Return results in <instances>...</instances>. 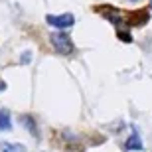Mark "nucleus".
Returning a JSON list of instances; mask_svg holds the SVG:
<instances>
[{
  "instance_id": "obj_4",
  "label": "nucleus",
  "mask_w": 152,
  "mask_h": 152,
  "mask_svg": "<svg viewBox=\"0 0 152 152\" xmlns=\"http://www.w3.org/2000/svg\"><path fill=\"white\" fill-rule=\"evenodd\" d=\"M20 123H22L24 126L30 130V134H32V136H36V138L39 136V132H38V124H36L34 117H30V115H22V117H20Z\"/></svg>"
},
{
  "instance_id": "obj_6",
  "label": "nucleus",
  "mask_w": 152,
  "mask_h": 152,
  "mask_svg": "<svg viewBox=\"0 0 152 152\" xmlns=\"http://www.w3.org/2000/svg\"><path fill=\"white\" fill-rule=\"evenodd\" d=\"M0 152H26L24 144H18V142H0Z\"/></svg>"
},
{
  "instance_id": "obj_8",
  "label": "nucleus",
  "mask_w": 152,
  "mask_h": 152,
  "mask_svg": "<svg viewBox=\"0 0 152 152\" xmlns=\"http://www.w3.org/2000/svg\"><path fill=\"white\" fill-rule=\"evenodd\" d=\"M30 57H32V56H30V51H24V57H22V63H28V61H30Z\"/></svg>"
},
{
  "instance_id": "obj_2",
  "label": "nucleus",
  "mask_w": 152,
  "mask_h": 152,
  "mask_svg": "<svg viewBox=\"0 0 152 152\" xmlns=\"http://www.w3.org/2000/svg\"><path fill=\"white\" fill-rule=\"evenodd\" d=\"M45 22L50 24L51 28L57 30H69L75 24V16L73 14H48Z\"/></svg>"
},
{
  "instance_id": "obj_9",
  "label": "nucleus",
  "mask_w": 152,
  "mask_h": 152,
  "mask_svg": "<svg viewBox=\"0 0 152 152\" xmlns=\"http://www.w3.org/2000/svg\"><path fill=\"white\" fill-rule=\"evenodd\" d=\"M6 89V83H4V81H0V91H4Z\"/></svg>"
},
{
  "instance_id": "obj_5",
  "label": "nucleus",
  "mask_w": 152,
  "mask_h": 152,
  "mask_svg": "<svg viewBox=\"0 0 152 152\" xmlns=\"http://www.w3.org/2000/svg\"><path fill=\"white\" fill-rule=\"evenodd\" d=\"M12 129V117L6 109H0V132H8Z\"/></svg>"
},
{
  "instance_id": "obj_7",
  "label": "nucleus",
  "mask_w": 152,
  "mask_h": 152,
  "mask_svg": "<svg viewBox=\"0 0 152 152\" xmlns=\"http://www.w3.org/2000/svg\"><path fill=\"white\" fill-rule=\"evenodd\" d=\"M118 39H121V42H124V44H129V42H132V36H130L129 32H123V30H118Z\"/></svg>"
},
{
  "instance_id": "obj_1",
  "label": "nucleus",
  "mask_w": 152,
  "mask_h": 152,
  "mask_svg": "<svg viewBox=\"0 0 152 152\" xmlns=\"http://www.w3.org/2000/svg\"><path fill=\"white\" fill-rule=\"evenodd\" d=\"M50 42H51L53 50H56L59 56H71L75 51V45H73V42H71V38H69L67 34H63V32H53V34L50 36Z\"/></svg>"
},
{
  "instance_id": "obj_11",
  "label": "nucleus",
  "mask_w": 152,
  "mask_h": 152,
  "mask_svg": "<svg viewBox=\"0 0 152 152\" xmlns=\"http://www.w3.org/2000/svg\"><path fill=\"white\" fill-rule=\"evenodd\" d=\"M150 6H152V0H150Z\"/></svg>"
},
{
  "instance_id": "obj_3",
  "label": "nucleus",
  "mask_w": 152,
  "mask_h": 152,
  "mask_svg": "<svg viewBox=\"0 0 152 152\" xmlns=\"http://www.w3.org/2000/svg\"><path fill=\"white\" fill-rule=\"evenodd\" d=\"M124 150L126 152H142L144 150V144H142V140H140V134L136 132V130H132L130 132V136H129V140L124 142Z\"/></svg>"
},
{
  "instance_id": "obj_10",
  "label": "nucleus",
  "mask_w": 152,
  "mask_h": 152,
  "mask_svg": "<svg viewBox=\"0 0 152 152\" xmlns=\"http://www.w3.org/2000/svg\"><path fill=\"white\" fill-rule=\"evenodd\" d=\"M130 2H138V0H130Z\"/></svg>"
}]
</instances>
